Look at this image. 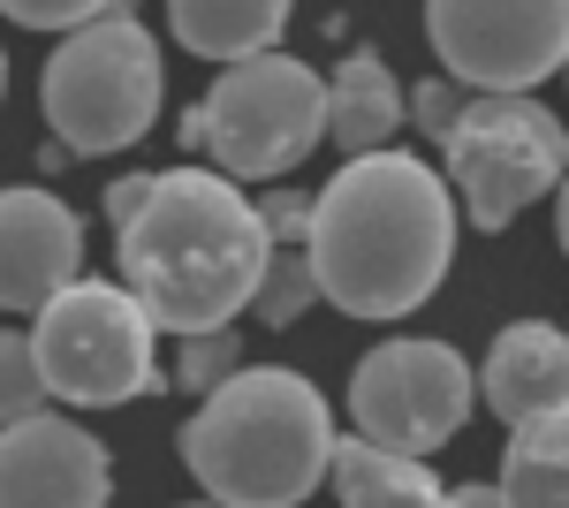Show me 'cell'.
Returning a JSON list of instances; mask_svg holds the SVG:
<instances>
[{"label": "cell", "mask_w": 569, "mask_h": 508, "mask_svg": "<svg viewBox=\"0 0 569 508\" xmlns=\"http://www.w3.org/2000/svg\"><path fill=\"white\" fill-rule=\"evenodd\" d=\"M493 494H501L509 508H562V494H569V410L509 425Z\"/></svg>", "instance_id": "16"}, {"label": "cell", "mask_w": 569, "mask_h": 508, "mask_svg": "<svg viewBox=\"0 0 569 508\" xmlns=\"http://www.w3.org/2000/svg\"><path fill=\"white\" fill-rule=\"evenodd\" d=\"M335 402L289 365H243L182 425V464L213 508H305L327 486Z\"/></svg>", "instance_id": "3"}, {"label": "cell", "mask_w": 569, "mask_h": 508, "mask_svg": "<svg viewBox=\"0 0 569 508\" xmlns=\"http://www.w3.org/2000/svg\"><path fill=\"white\" fill-rule=\"evenodd\" d=\"M402 129V84L372 46H350L342 69L327 77V145H342V160L380 152Z\"/></svg>", "instance_id": "13"}, {"label": "cell", "mask_w": 569, "mask_h": 508, "mask_svg": "<svg viewBox=\"0 0 569 508\" xmlns=\"http://www.w3.org/2000/svg\"><path fill=\"white\" fill-rule=\"evenodd\" d=\"M456 198L440 168H426L418 152H365L342 160L335 182L311 198L305 228V273L319 303H335L342 319H410L418 303H433V289L456 266Z\"/></svg>", "instance_id": "1"}, {"label": "cell", "mask_w": 569, "mask_h": 508, "mask_svg": "<svg viewBox=\"0 0 569 508\" xmlns=\"http://www.w3.org/2000/svg\"><path fill=\"white\" fill-rule=\"evenodd\" d=\"M311 303H319V289H311V273H305V251H273L243 311H251L259 327H297Z\"/></svg>", "instance_id": "17"}, {"label": "cell", "mask_w": 569, "mask_h": 508, "mask_svg": "<svg viewBox=\"0 0 569 508\" xmlns=\"http://www.w3.org/2000/svg\"><path fill=\"white\" fill-rule=\"evenodd\" d=\"M0 99H8V53H0Z\"/></svg>", "instance_id": "25"}, {"label": "cell", "mask_w": 569, "mask_h": 508, "mask_svg": "<svg viewBox=\"0 0 569 508\" xmlns=\"http://www.w3.org/2000/svg\"><path fill=\"white\" fill-rule=\"evenodd\" d=\"M144 198H152V175H144V168H137V175H114V182H107V228L122 236V228L137 220V206H144Z\"/></svg>", "instance_id": "23"}, {"label": "cell", "mask_w": 569, "mask_h": 508, "mask_svg": "<svg viewBox=\"0 0 569 508\" xmlns=\"http://www.w3.org/2000/svg\"><path fill=\"white\" fill-rule=\"evenodd\" d=\"M327 145V77L297 53H251L228 61L206 99L182 114V152L198 168L243 182H281Z\"/></svg>", "instance_id": "5"}, {"label": "cell", "mask_w": 569, "mask_h": 508, "mask_svg": "<svg viewBox=\"0 0 569 508\" xmlns=\"http://www.w3.org/2000/svg\"><path fill=\"white\" fill-rule=\"evenodd\" d=\"M327 486L342 508H440V478L426 456H395L372 440H342L335 432V456H327Z\"/></svg>", "instance_id": "15"}, {"label": "cell", "mask_w": 569, "mask_h": 508, "mask_svg": "<svg viewBox=\"0 0 569 508\" xmlns=\"http://www.w3.org/2000/svg\"><path fill=\"white\" fill-rule=\"evenodd\" d=\"M31 365H39L46 402L69 410H122L160 387V327L122 281H69L61 297L31 311Z\"/></svg>", "instance_id": "6"}, {"label": "cell", "mask_w": 569, "mask_h": 508, "mask_svg": "<svg viewBox=\"0 0 569 508\" xmlns=\"http://www.w3.org/2000/svg\"><path fill=\"white\" fill-rule=\"evenodd\" d=\"M190 508H213V501H190Z\"/></svg>", "instance_id": "26"}, {"label": "cell", "mask_w": 569, "mask_h": 508, "mask_svg": "<svg viewBox=\"0 0 569 508\" xmlns=\"http://www.w3.org/2000/svg\"><path fill=\"white\" fill-rule=\"evenodd\" d=\"M479 410V387L463 349H448L433 335H395L372 341L350 372V425L357 440L395 448V456H433L448 448Z\"/></svg>", "instance_id": "8"}, {"label": "cell", "mask_w": 569, "mask_h": 508, "mask_svg": "<svg viewBox=\"0 0 569 508\" xmlns=\"http://www.w3.org/2000/svg\"><path fill=\"white\" fill-rule=\"evenodd\" d=\"M114 501V464L77 418L0 425V508H107Z\"/></svg>", "instance_id": "10"}, {"label": "cell", "mask_w": 569, "mask_h": 508, "mask_svg": "<svg viewBox=\"0 0 569 508\" xmlns=\"http://www.w3.org/2000/svg\"><path fill=\"white\" fill-rule=\"evenodd\" d=\"M440 168H448L440 182L456 198V220H471L479 236H501L562 190L569 137L555 107L539 99H463L456 129L440 137Z\"/></svg>", "instance_id": "7"}, {"label": "cell", "mask_w": 569, "mask_h": 508, "mask_svg": "<svg viewBox=\"0 0 569 508\" xmlns=\"http://www.w3.org/2000/svg\"><path fill=\"white\" fill-rule=\"evenodd\" d=\"M297 0H168V23H176V46L198 53V61H251V53H273L281 31H289Z\"/></svg>", "instance_id": "14"}, {"label": "cell", "mask_w": 569, "mask_h": 508, "mask_svg": "<svg viewBox=\"0 0 569 508\" xmlns=\"http://www.w3.org/2000/svg\"><path fill=\"white\" fill-rule=\"evenodd\" d=\"M46 410L39 365H31V335L23 327H0V425H23Z\"/></svg>", "instance_id": "19"}, {"label": "cell", "mask_w": 569, "mask_h": 508, "mask_svg": "<svg viewBox=\"0 0 569 508\" xmlns=\"http://www.w3.org/2000/svg\"><path fill=\"white\" fill-rule=\"evenodd\" d=\"M426 39L471 99H531L569 61V0H426Z\"/></svg>", "instance_id": "9"}, {"label": "cell", "mask_w": 569, "mask_h": 508, "mask_svg": "<svg viewBox=\"0 0 569 508\" xmlns=\"http://www.w3.org/2000/svg\"><path fill=\"white\" fill-rule=\"evenodd\" d=\"M463 99H471L463 84H448V77H426V84L402 99V114L418 122V137H426V145H440V137L456 129V114H463Z\"/></svg>", "instance_id": "20"}, {"label": "cell", "mask_w": 569, "mask_h": 508, "mask_svg": "<svg viewBox=\"0 0 569 508\" xmlns=\"http://www.w3.org/2000/svg\"><path fill=\"white\" fill-rule=\"evenodd\" d=\"M228 372H243V335H236V327L176 335V387H182V395H213Z\"/></svg>", "instance_id": "18"}, {"label": "cell", "mask_w": 569, "mask_h": 508, "mask_svg": "<svg viewBox=\"0 0 569 508\" xmlns=\"http://www.w3.org/2000/svg\"><path fill=\"white\" fill-rule=\"evenodd\" d=\"M259 206V228L273 251H305V228H311V190H273V198H251Z\"/></svg>", "instance_id": "22"}, {"label": "cell", "mask_w": 569, "mask_h": 508, "mask_svg": "<svg viewBox=\"0 0 569 508\" xmlns=\"http://www.w3.org/2000/svg\"><path fill=\"white\" fill-rule=\"evenodd\" d=\"M479 402L493 410L501 425H525V418H547V410H569V341L555 319H517L501 327L486 365L471 372Z\"/></svg>", "instance_id": "12"}, {"label": "cell", "mask_w": 569, "mask_h": 508, "mask_svg": "<svg viewBox=\"0 0 569 508\" xmlns=\"http://www.w3.org/2000/svg\"><path fill=\"white\" fill-rule=\"evenodd\" d=\"M46 129L69 160H99V152H130L168 107V61L152 23H137V8H107L77 31H61L53 61L39 77Z\"/></svg>", "instance_id": "4"}, {"label": "cell", "mask_w": 569, "mask_h": 508, "mask_svg": "<svg viewBox=\"0 0 569 508\" xmlns=\"http://www.w3.org/2000/svg\"><path fill=\"white\" fill-rule=\"evenodd\" d=\"M84 273V220L53 190H0V319H31Z\"/></svg>", "instance_id": "11"}, {"label": "cell", "mask_w": 569, "mask_h": 508, "mask_svg": "<svg viewBox=\"0 0 569 508\" xmlns=\"http://www.w3.org/2000/svg\"><path fill=\"white\" fill-rule=\"evenodd\" d=\"M114 0H0V16L8 23H23V31H77L91 16H107Z\"/></svg>", "instance_id": "21"}, {"label": "cell", "mask_w": 569, "mask_h": 508, "mask_svg": "<svg viewBox=\"0 0 569 508\" xmlns=\"http://www.w3.org/2000/svg\"><path fill=\"white\" fill-rule=\"evenodd\" d=\"M114 258H122V289L144 303L152 327L213 335L251 303L273 243L259 228V206L228 175L168 168L152 175V198L114 236Z\"/></svg>", "instance_id": "2"}, {"label": "cell", "mask_w": 569, "mask_h": 508, "mask_svg": "<svg viewBox=\"0 0 569 508\" xmlns=\"http://www.w3.org/2000/svg\"><path fill=\"white\" fill-rule=\"evenodd\" d=\"M440 508H509L493 486H440Z\"/></svg>", "instance_id": "24"}]
</instances>
